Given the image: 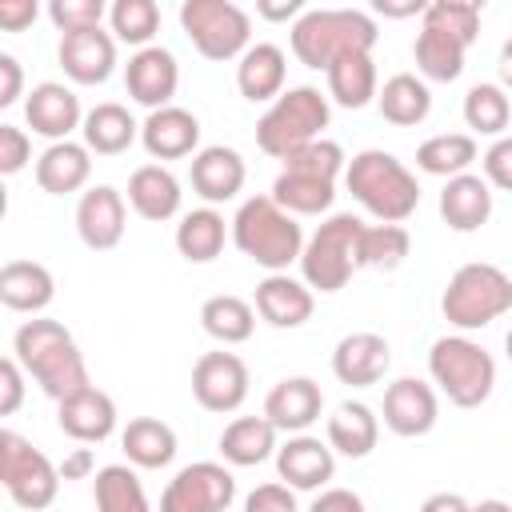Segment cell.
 I'll use <instances>...</instances> for the list:
<instances>
[{
	"mask_svg": "<svg viewBox=\"0 0 512 512\" xmlns=\"http://www.w3.org/2000/svg\"><path fill=\"white\" fill-rule=\"evenodd\" d=\"M200 324L224 348L228 344H244L252 336V328H256V304H248L244 296H232V292L208 296L200 304Z\"/></svg>",
	"mask_w": 512,
	"mask_h": 512,
	"instance_id": "obj_37",
	"label": "cell"
},
{
	"mask_svg": "<svg viewBox=\"0 0 512 512\" xmlns=\"http://www.w3.org/2000/svg\"><path fill=\"white\" fill-rule=\"evenodd\" d=\"M128 228V200L112 184H92L76 200V232L92 252H108L124 240Z\"/></svg>",
	"mask_w": 512,
	"mask_h": 512,
	"instance_id": "obj_14",
	"label": "cell"
},
{
	"mask_svg": "<svg viewBox=\"0 0 512 512\" xmlns=\"http://www.w3.org/2000/svg\"><path fill=\"white\" fill-rule=\"evenodd\" d=\"M472 512H512V504L508 500H480V504H472Z\"/></svg>",
	"mask_w": 512,
	"mask_h": 512,
	"instance_id": "obj_59",
	"label": "cell"
},
{
	"mask_svg": "<svg viewBox=\"0 0 512 512\" xmlns=\"http://www.w3.org/2000/svg\"><path fill=\"white\" fill-rule=\"evenodd\" d=\"M420 512H472V504H468L460 492H432V496L420 504Z\"/></svg>",
	"mask_w": 512,
	"mask_h": 512,
	"instance_id": "obj_55",
	"label": "cell"
},
{
	"mask_svg": "<svg viewBox=\"0 0 512 512\" xmlns=\"http://www.w3.org/2000/svg\"><path fill=\"white\" fill-rule=\"evenodd\" d=\"M420 28L448 32L468 48L480 36V4L476 0H432L424 8V16H420Z\"/></svg>",
	"mask_w": 512,
	"mask_h": 512,
	"instance_id": "obj_45",
	"label": "cell"
},
{
	"mask_svg": "<svg viewBox=\"0 0 512 512\" xmlns=\"http://www.w3.org/2000/svg\"><path fill=\"white\" fill-rule=\"evenodd\" d=\"M312 308H316L312 288L288 272H268L256 284V312L272 328H300L304 320H312Z\"/></svg>",
	"mask_w": 512,
	"mask_h": 512,
	"instance_id": "obj_24",
	"label": "cell"
},
{
	"mask_svg": "<svg viewBox=\"0 0 512 512\" xmlns=\"http://www.w3.org/2000/svg\"><path fill=\"white\" fill-rule=\"evenodd\" d=\"M492 216V184L476 172H464V176H452L440 192V220L452 228V232H476L484 228Z\"/></svg>",
	"mask_w": 512,
	"mask_h": 512,
	"instance_id": "obj_26",
	"label": "cell"
},
{
	"mask_svg": "<svg viewBox=\"0 0 512 512\" xmlns=\"http://www.w3.org/2000/svg\"><path fill=\"white\" fill-rule=\"evenodd\" d=\"M220 456L232 468H256L276 456V424L268 416H236L220 432Z\"/></svg>",
	"mask_w": 512,
	"mask_h": 512,
	"instance_id": "obj_34",
	"label": "cell"
},
{
	"mask_svg": "<svg viewBox=\"0 0 512 512\" xmlns=\"http://www.w3.org/2000/svg\"><path fill=\"white\" fill-rule=\"evenodd\" d=\"M256 12H260L264 20H292V16L300 20L308 8H304L300 0H280V4H268V0H264V4H256Z\"/></svg>",
	"mask_w": 512,
	"mask_h": 512,
	"instance_id": "obj_56",
	"label": "cell"
},
{
	"mask_svg": "<svg viewBox=\"0 0 512 512\" xmlns=\"http://www.w3.org/2000/svg\"><path fill=\"white\" fill-rule=\"evenodd\" d=\"M84 108H80V96L68 88V84H60V80H44V84H36L32 92H28V100H24V120H28V128L36 132V136H44V140H52V144H60V140H68L76 128H84Z\"/></svg>",
	"mask_w": 512,
	"mask_h": 512,
	"instance_id": "obj_16",
	"label": "cell"
},
{
	"mask_svg": "<svg viewBox=\"0 0 512 512\" xmlns=\"http://www.w3.org/2000/svg\"><path fill=\"white\" fill-rule=\"evenodd\" d=\"M376 108H380V116H384L388 124H396V128H416V124H424L428 112H432V92H428V84H424L420 76L396 72V76H388L384 88L376 92Z\"/></svg>",
	"mask_w": 512,
	"mask_h": 512,
	"instance_id": "obj_36",
	"label": "cell"
},
{
	"mask_svg": "<svg viewBox=\"0 0 512 512\" xmlns=\"http://www.w3.org/2000/svg\"><path fill=\"white\" fill-rule=\"evenodd\" d=\"M192 396L204 412H236L248 400V364L236 352H204L192 364Z\"/></svg>",
	"mask_w": 512,
	"mask_h": 512,
	"instance_id": "obj_12",
	"label": "cell"
},
{
	"mask_svg": "<svg viewBox=\"0 0 512 512\" xmlns=\"http://www.w3.org/2000/svg\"><path fill=\"white\" fill-rule=\"evenodd\" d=\"M236 500V476L216 460L180 468L160 492V512H224Z\"/></svg>",
	"mask_w": 512,
	"mask_h": 512,
	"instance_id": "obj_11",
	"label": "cell"
},
{
	"mask_svg": "<svg viewBox=\"0 0 512 512\" xmlns=\"http://www.w3.org/2000/svg\"><path fill=\"white\" fill-rule=\"evenodd\" d=\"M480 168H484V180H488L492 188L512 192V136L492 140L488 152L480 156Z\"/></svg>",
	"mask_w": 512,
	"mask_h": 512,
	"instance_id": "obj_48",
	"label": "cell"
},
{
	"mask_svg": "<svg viewBox=\"0 0 512 512\" xmlns=\"http://www.w3.org/2000/svg\"><path fill=\"white\" fill-rule=\"evenodd\" d=\"M56 424L64 436H72L76 444H100L116 432V404L104 388L88 384L84 392L68 396L56 404Z\"/></svg>",
	"mask_w": 512,
	"mask_h": 512,
	"instance_id": "obj_22",
	"label": "cell"
},
{
	"mask_svg": "<svg viewBox=\"0 0 512 512\" xmlns=\"http://www.w3.org/2000/svg\"><path fill=\"white\" fill-rule=\"evenodd\" d=\"M412 252V236L404 224H364L360 232V268L392 272Z\"/></svg>",
	"mask_w": 512,
	"mask_h": 512,
	"instance_id": "obj_43",
	"label": "cell"
},
{
	"mask_svg": "<svg viewBox=\"0 0 512 512\" xmlns=\"http://www.w3.org/2000/svg\"><path fill=\"white\" fill-rule=\"evenodd\" d=\"M384 424L388 432L412 440V436H428L440 420V400H436V388L428 380H416V376H400L384 388Z\"/></svg>",
	"mask_w": 512,
	"mask_h": 512,
	"instance_id": "obj_13",
	"label": "cell"
},
{
	"mask_svg": "<svg viewBox=\"0 0 512 512\" xmlns=\"http://www.w3.org/2000/svg\"><path fill=\"white\" fill-rule=\"evenodd\" d=\"M92 176V152L88 144H76V140H60V144H48L40 156H36V184L48 192V196H68V192H80Z\"/></svg>",
	"mask_w": 512,
	"mask_h": 512,
	"instance_id": "obj_28",
	"label": "cell"
},
{
	"mask_svg": "<svg viewBox=\"0 0 512 512\" xmlns=\"http://www.w3.org/2000/svg\"><path fill=\"white\" fill-rule=\"evenodd\" d=\"M308 512H368V508L352 488H320Z\"/></svg>",
	"mask_w": 512,
	"mask_h": 512,
	"instance_id": "obj_52",
	"label": "cell"
},
{
	"mask_svg": "<svg viewBox=\"0 0 512 512\" xmlns=\"http://www.w3.org/2000/svg\"><path fill=\"white\" fill-rule=\"evenodd\" d=\"M504 352H508V360H512V332L504 336Z\"/></svg>",
	"mask_w": 512,
	"mask_h": 512,
	"instance_id": "obj_60",
	"label": "cell"
},
{
	"mask_svg": "<svg viewBox=\"0 0 512 512\" xmlns=\"http://www.w3.org/2000/svg\"><path fill=\"white\" fill-rule=\"evenodd\" d=\"M332 120V104L320 88L312 84H296L284 96H276L268 104V112L256 120V144L264 156L272 160H288L292 152H300L304 144L320 140V132Z\"/></svg>",
	"mask_w": 512,
	"mask_h": 512,
	"instance_id": "obj_5",
	"label": "cell"
},
{
	"mask_svg": "<svg viewBox=\"0 0 512 512\" xmlns=\"http://www.w3.org/2000/svg\"><path fill=\"white\" fill-rule=\"evenodd\" d=\"M440 312L460 332H480L504 312H512V276L496 264H460L440 296Z\"/></svg>",
	"mask_w": 512,
	"mask_h": 512,
	"instance_id": "obj_6",
	"label": "cell"
},
{
	"mask_svg": "<svg viewBox=\"0 0 512 512\" xmlns=\"http://www.w3.org/2000/svg\"><path fill=\"white\" fill-rule=\"evenodd\" d=\"M380 440V416L360 404V400H344L336 404V412L328 416V444L332 452L348 456V460H364Z\"/></svg>",
	"mask_w": 512,
	"mask_h": 512,
	"instance_id": "obj_32",
	"label": "cell"
},
{
	"mask_svg": "<svg viewBox=\"0 0 512 512\" xmlns=\"http://www.w3.org/2000/svg\"><path fill=\"white\" fill-rule=\"evenodd\" d=\"M496 72H500V88L512 92V36L500 44V60H496Z\"/></svg>",
	"mask_w": 512,
	"mask_h": 512,
	"instance_id": "obj_58",
	"label": "cell"
},
{
	"mask_svg": "<svg viewBox=\"0 0 512 512\" xmlns=\"http://www.w3.org/2000/svg\"><path fill=\"white\" fill-rule=\"evenodd\" d=\"M24 92V68L12 52H0V108H12Z\"/></svg>",
	"mask_w": 512,
	"mask_h": 512,
	"instance_id": "obj_51",
	"label": "cell"
},
{
	"mask_svg": "<svg viewBox=\"0 0 512 512\" xmlns=\"http://www.w3.org/2000/svg\"><path fill=\"white\" fill-rule=\"evenodd\" d=\"M120 448L132 468H168L176 460V432L156 416H136L124 424Z\"/></svg>",
	"mask_w": 512,
	"mask_h": 512,
	"instance_id": "obj_35",
	"label": "cell"
},
{
	"mask_svg": "<svg viewBox=\"0 0 512 512\" xmlns=\"http://www.w3.org/2000/svg\"><path fill=\"white\" fill-rule=\"evenodd\" d=\"M464 52L468 48L456 36L436 32V28H420L416 32V44H412L420 80H436V84H452L464 72Z\"/></svg>",
	"mask_w": 512,
	"mask_h": 512,
	"instance_id": "obj_40",
	"label": "cell"
},
{
	"mask_svg": "<svg viewBox=\"0 0 512 512\" xmlns=\"http://www.w3.org/2000/svg\"><path fill=\"white\" fill-rule=\"evenodd\" d=\"M348 192L360 200L364 212H372L380 224H404L420 208V180L384 148H364L344 168Z\"/></svg>",
	"mask_w": 512,
	"mask_h": 512,
	"instance_id": "obj_3",
	"label": "cell"
},
{
	"mask_svg": "<svg viewBox=\"0 0 512 512\" xmlns=\"http://www.w3.org/2000/svg\"><path fill=\"white\" fill-rule=\"evenodd\" d=\"M180 28L204 60H240L252 48V20L232 0H184Z\"/></svg>",
	"mask_w": 512,
	"mask_h": 512,
	"instance_id": "obj_9",
	"label": "cell"
},
{
	"mask_svg": "<svg viewBox=\"0 0 512 512\" xmlns=\"http://www.w3.org/2000/svg\"><path fill=\"white\" fill-rule=\"evenodd\" d=\"M232 244L252 264L268 272H288V264H300L304 228L272 196H248L232 216Z\"/></svg>",
	"mask_w": 512,
	"mask_h": 512,
	"instance_id": "obj_4",
	"label": "cell"
},
{
	"mask_svg": "<svg viewBox=\"0 0 512 512\" xmlns=\"http://www.w3.org/2000/svg\"><path fill=\"white\" fill-rule=\"evenodd\" d=\"M376 40V20L360 8H308L288 32L292 56L316 72H328L340 56L372 52Z\"/></svg>",
	"mask_w": 512,
	"mask_h": 512,
	"instance_id": "obj_2",
	"label": "cell"
},
{
	"mask_svg": "<svg viewBox=\"0 0 512 512\" xmlns=\"http://www.w3.org/2000/svg\"><path fill=\"white\" fill-rule=\"evenodd\" d=\"M140 144H144V152L152 160H184V156H196L200 152V120L188 108H180V104L156 108L140 124Z\"/></svg>",
	"mask_w": 512,
	"mask_h": 512,
	"instance_id": "obj_19",
	"label": "cell"
},
{
	"mask_svg": "<svg viewBox=\"0 0 512 512\" xmlns=\"http://www.w3.org/2000/svg\"><path fill=\"white\" fill-rule=\"evenodd\" d=\"M56 296V280L40 260H8L0 268V304L8 312L40 316Z\"/></svg>",
	"mask_w": 512,
	"mask_h": 512,
	"instance_id": "obj_27",
	"label": "cell"
},
{
	"mask_svg": "<svg viewBox=\"0 0 512 512\" xmlns=\"http://www.w3.org/2000/svg\"><path fill=\"white\" fill-rule=\"evenodd\" d=\"M360 232L364 220L352 212H336L328 216L300 252V280L316 292H340L352 272L360 268Z\"/></svg>",
	"mask_w": 512,
	"mask_h": 512,
	"instance_id": "obj_8",
	"label": "cell"
},
{
	"mask_svg": "<svg viewBox=\"0 0 512 512\" xmlns=\"http://www.w3.org/2000/svg\"><path fill=\"white\" fill-rule=\"evenodd\" d=\"M284 76H288V60H284V48L280 44H252L240 64H236V88L244 100L252 104H264V100H276L284 96Z\"/></svg>",
	"mask_w": 512,
	"mask_h": 512,
	"instance_id": "obj_30",
	"label": "cell"
},
{
	"mask_svg": "<svg viewBox=\"0 0 512 512\" xmlns=\"http://www.w3.org/2000/svg\"><path fill=\"white\" fill-rule=\"evenodd\" d=\"M56 60L64 68L68 80L76 84H104L116 68V36L104 28H84V32H68L60 36Z\"/></svg>",
	"mask_w": 512,
	"mask_h": 512,
	"instance_id": "obj_18",
	"label": "cell"
},
{
	"mask_svg": "<svg viewBox=\"0 0 512 512\" xmlns=\"http://www.w3.org/2000/svg\"><path fill=\"white\" fill-rule=\"evenodd\" d=\"M268 196L284 212H292V216H320L336 200V180L332 176H320V172H308V168L284 164L280 176L272 180V192Z\"/></svg>",
	"mask_w": 512,
	"mask_h": 512,
	"instance_id": "obj_29",
	"label": "cell"
},
{
	"mask_svg": "<svg viewBox=\"0 0 512 512\" xmlns=\"http://www.w3.org/2000/svg\"><path fill=\"white\" fill-rule=\"evenodd\" d=\"M276 472L292 492H316L336 476V452L328 440L300 432L276 448Z\"/></svg>",
	"mask_w": 512,
	"mask_h": 512,
	"instance_id": "obj_17",
	"label": "cell"
},
{
	"mask_svg": "<svg viewBox=\"0 0 512 512\" xmlns=\"http://www.w3.org/2000/svg\"><path fill=\"white\" fill-rule=\"evenodd\" d=\"M104 16H108L104 0H52L48 4V20L56 24L60 36L84 32V28H100Z\"/></svg>",
	"mask_w": 512,
	"mask_h": 512,
	"instance_id": "obj_46",
	"label": "cell"
},
{
	"mask_svg": "<svg viewBox=\"0 0 512 512\" xmlns=\"http://www.w3.org/2000/svg\"><path fill=\"white\" fill-rule=\"evenodd\" d=\"M80 132H84L88 152H96V156H120V152H128V148L140 140V124H136L132 112H128L124 104H116V100H104V104L88 108Z\"/></svg>",
	"mask_w": 512,
	"mask_h": 512,
	"instance_id": "obj_33",
	"label": "cell"
},
{
	"mask_svg": "<svg viewBox=\"0 0 512 512\" xmlns=\"http://www.w3.org/2000/svg\"><path fill=\"white\" fill-rule=\"evenodd\" d=\"M0 480L12 496V504H20L28 512L48 508L60 492V468L40 448H32L24 436H16L12 428L0 432Z\"/></svg>",
	"mask_w": 512,
	"mask_h": 512,
	"instance_id": "obj_10",
	"label": "cell"
},
{
	"mask_svg": "<svg viewBox=\"0 0 512 512\" xmlns=\"http://www.w3.org/2000/svg\"><path fill=\"white\" fill-rule=\"evenodd\" d=\"M32 160V140L16 124H0V176H16Z\"/></svg>",
	"mask_w": 512,
	"mask_h": 512,
	"instance_id": "obj_47",
	"label": "cell"
},
{
	"mask_svg": "<svg viewBox=\"0 0 512 512\" xmlns=\"http://www.w3.org/2000/svg\"><path fill=\"white\" fill-rule=\"evenodd\" d=\"M424 8H428V4H420V0H408V4L376 0V12H380V16H424Z\"/></svg>",
	"mask_w": 512,
	"mask_h": 512,
	"instance_id": "obj_57",
	"label": "cell"
},
{
	"mask_svg": "<svg viewBox=\"0 0 512 512\" xmlns=\"http://www.w3.org/2000/svg\"><path fill=\"white\" fill-rule=\"evenodd\" d=\"M428 376L456 408H480L496 388V360L484 344L460 336H440L428 348Z\"/></svg>",
	"mask_w": 512,
	"mask_h": 512,
	"instance_id": "obj_7",
	"label": "cell"
},
{
	"mask_svg": "<svg viewBox=\"0 0 512 512\" xmlns=\"http://www.w3.org/2000/svg\"><path fill=\"white\" fill-rule=\"evenodd\" d=\"M36 0H0V28L4 32H24L36 20Z\"/></svg>",
	"mask_w": 512,
	"mask_h": 512,
	"instance_id": "obj_53",
	"label": "cell"
},
{
	"mask_svg": "<svg viewBox=\"0 0 512 512\" xmlns=\"http://www.w3.org/2000/svg\"><path fill=\"white\" fill-rule=\"evenodd\" d=\"M108 24H112L116 40H124L140 52L160 32V8H156V0H116L108 8Z\"/></svg>",
	"mask_w": 512,
	"mask_h": 512,
	"instance_id": "obj_44",
	"label": "cell"
},
{
	"mask_svg": "<svg viewBox=\"0 0 512 512\" xmlns=\"http://www.w3.org/2000/svg\"><path fill=\"white\" fill-rule=\"evenodd\" d=\"M244 512H296V496L288 484H260L244 496Z\"/></svg>",
	"mask_w": 512,
	"mask_h": 512,
	"instance_id": "obj_49",
	"label": "cell"
},
{
	"mask_svg": "<svg viewBox=\"0 0 512 512\" xmlns=\"http://www.w3.org/2000/svg\"><path fill=\"white\" fill-rule=\"evenodd\" d=\"M324 76H328V96H332L340 108H364V104H372L376 92H380L372 52L340 56Z\"/></svg>",
	"mask_w": 512,
	"mask_h": 512,
	"instance_id": "obj_38",
	"label": "cell"
},
{
	"mask_svg": "<svg viewBox=\"0 0 512 512\" xmlns=\"http://www.w3.org/2000/svg\"><path fill=\"white\" fill-rule=\"evenodd\" d=\"M232 232V220H224L216 208H192L176 224V252L188 264H212L224 252V240Z\"/></svg>",
	"mask_w": 512,
	"mask_h": 512,
	"instance_id": "obj_31",
	"label": "cell"
},
{
	"mask_svg": "<svg viewBox=\"0 0 512 512\" xmlns=\"http://www.w3.org/2000/svg\"><path fill=\"white\" fill-rule=\"evenodd\" d=\"M12 356L40 384V392L52 396L56 404L92 384L88 380V364H84L72 332L60 320H48V316L24 320L16 328V336H12Z\"/></svg>",
	"mask_w": 512,
	"mask_h": 512,
	"instance_id": "obj_1",
	"label": "cell"
},
{
	"mask_svg": "<svg viewBox=\"0 0 512 512\" xmlns=\"http://www.w3.org/2000/svg\"><path fill=\"white\" fill-rule=\"evenodd\" d=\"M176 84H180V64L168 48L160 44H148L140 52L128 56L124 64V88L136 104H144L148 112L156 108H168L172 96H176Z\"/></svg>",
	"mask_w": 512,
	"mask_h": 512,
	"instance_id": "obj_15",
	"label": "cell"
},
{
	"mask_svg": "<svg viewBox=\"0 0 512 512\" xmlns=\"http://www.w3.org/2000/svg\"><path fill=\"white\" fill-rule=\"evenodd\" d=\"M476 156H480V148H476L472 132H440V136H428L416 148V168L428 172V176L452 180V176H464Z\"/></svg>",
	"mask_w": 512,
	"mask_h": 512,
	"instance_id": "obj_39",
	"label": "cell"
},
{
	"mask_svg": "<svg viewBox=\"0 0 512 512\" xmlns=\"http://www.w3.org/2000/svg\"><path fill=\"white\" fill-rule=\"evenodd\" d=\"M244 156L228 144H208L192 156V168H188V180H192V192L212 208V204H224V200H236L240 188H244Z\"/></svg>",
	"mask_w": 512,
	"mask_h": 512,
	"instance_id": "obj_20",
	"label": "cell"
},
{
	"mask_svg": "<svg viewBox=\"0 0 512 512\" xmlns=\"http://www.w3.org/2000/svg\"><path fill=\"white\" fill-rule=\"evenodd\" d=\"M180 180L164 168V164H140L132 176H128V204L140 220H152V224H164L180 212Z\"/></svg>",
	"mask_w": 512,
	"mask_h": 512,
	"instance_id": "obj_25",
	"label": "cell"
},
{
	"mask_svg": "<svg viewBox=\"0 0 512 512\" xmlns=\"http://www.w3.org/2000/svg\"><path fill=\"white\" fill-rule=\"evenodd\" d=\"M324 412V392L312 376H288L280 384H272V392L264 396V416L276 424V432L300 436L308 432Z\"/></svg>",
	"mask_w": 512,
	"mask_h": 512,
	"instance_id": "obj_21",
	"label": "cell"
},
{
	"mask_svg": "<svg viewBox=\"0 0 512 512\" xmlns=\"http://www.w3.org/2000/svg\"><path fill=\"white\" fill-rule=\"evenodd\" d=\"M24 368L16 356L0 360V416H12L20 404H24Z\"/></svg>",
	"mask_w": 512,
	"mask_h": 512,
	"instance_id": "obj_50",
	"label": "cell"
},
{
	"mask_svg": "<svg viewBox=\"0 0 512 512\" xmlns=\"http://www.w3.org/2000/svg\"><path fill=\"white\" fill-rule=\"evenodd\" d=\"M92 472H96L92 448H72V452L60 460V480H88Z\"/></svg>",
	"mask_w": 512,
	"mask_h": 512,
	"instance_id": "obj_54",
	"label": "cell"
},
{
	"mask_svg": "<svg viewBox=\"0 0 512 512\" xmlns=\"http://www.w3.org/2000/svg\"><path fill=\"white\" fill-rule=\"evenodd\" d=\"M92 504L96 512H152L148 492L128 464H104L92 480Z\"/></svg>",
	"mask_w": 512,
	"mask_h": 512,
	"instance_id": "obj_41",
	"label": "cell"
},
{
	"mask_svg": "<svg viewBox=\"0 0 512 512\" xmlns=\"http://www.w3.org/2000/svg\"><path fill=\"white\" fill-rule=\"evenodd\" d=\"M508 120H512V104H508V92L500 84L484 80V84L468 88V96H464V124L476 136H496L500 140Z\"/></svg>",
	"mask_w": 512,
	"mask_h": 512,
	"instance_id": "obj_42",
	"label": "cell"
},
{
	"mask_svg": "<svg viewBox=\"0 0 512 512\" xmlns=\"http://www.w3.org/2000/svg\"><path fill=\"white\" fill-rule=\"evenodd\" d=\"M392 364V348L380 332H348L336 352H332V372L340 384H352V388H368V384H380L384 372Z\"/></svg>",
	"mask_w": 512,
	"mask_h": 512,
	"instance_id": "obj_23",
	"label": "cell"
}]
</instances>
